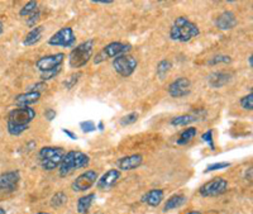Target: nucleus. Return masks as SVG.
<instances>
[{
	"mask_svg": "<svg viewBox=\"0 0 253 214\" xmlns=\"http://www.w3.org/2000/svg\"><path fill=\"white\" fill-rule=\"evenodd\" d=\"M36 110L32 107H17L10 110L6 119V129L10 136H20L29 128L36 118Z\"/></svg>",
	"mask_w": 253,
	"mask_h": 214,
	"instance_id": "f257e3e1",
	"label": "nucleus"
},
{
	"mask_svg": "<svg viewBox=\"0 0 253 214\" xmlns=\"http://www.w3.org/2000/svg\"><path fill=\"white\" fill-rule=\"evenodd\" d=\"M199 35H200L199 27L184 15L176 18L170 29L171 40L180 43H187Z\"/></svg>",
	"mask_w": 253,
	"mask_h": 214,
	"instance_id": "f03ea898",
	"label": "nucleus"
},
{
	"mask_svg": "<svg viewBox=\"0 0 253 214\" xmlns=\"http://www.w3.org/2000/svg\"><path fill=\"white\" fill-rule=\"evenodd\" d=\"M90 157L81 151H69L65 154L60 166H58V174L61 177H66L72 174L75 170L86 168L89 165Z\"/></svg>",
	"mask_w": 253,
	"mask_h": 214,
	"instance_id": "7ed1b4c3",
	"label": "nucleus"
},
{
	"mask_svg": "<svg viewBox=\"0 0 253 214\" xmlns=\"http://www.w3.org/2000/svg\"><path fill=\"white\" fill-rule=\"evenodd\" d=\"M95 48V41L87 40L71 49L69 55V65L71 69H80L91 60Z\"/></svg>",
	"mask_w": 253,
	"mask_h": 214,
	"instance_id": "20e7f679",
	"label": "nucleus"
},
{
	"mask_svg": "<svg viewBox=\"0 0 253 214\" xmlns=\"http://www.w3.org/2000/svg\"><path fill=\"white\" fill-rule=\"evenodd\" d=\"M65 150L62 147H42L38 152V159L42 169L46 171H53L58 169L63 156H65Z\"/></svg>",
	"mask_w": 253,
	"mask_h": 214,
	"instance_id": "39448f33",
	"label": "nucleus"
},
{
	"mask_svg": "<svg viewBox=\"0 0 253 214\" xmlns=\"http://www.w3.org/2000/svg\"><path fill=\"white\" fill-rule=\"evenodd\" d=\"M130 49H132V46L128 43L112 42V43L107 44L98 55L95 56L94 64L99 65L101 64V62H104L105 60H108V58H115L122 55H128V52H129Z\"/></svg>",
	"mask_w": 253,
	"mask_h": 214,
	"instance_id": "423d86ee",
	"label": "nucleus"
},
{
	"mask_svg": "<svg viewBox=\"0 0 253 214\" xmlns=\"http://www.w3.org/2000/svg\"><path fill=\"white\" fill-rule=\"evenodd\" d=\"M76 43V36L71 27H62L60 31L48 38V44L53 47H63V48H74Z\"/></svg>",
	"mask_w": 253,
	"mask_h": 214,
	"instance_id": "0eeeda50",
	"label": "nucleus"
},
{
	"mask_svg": "<svg viewBox=\"0 0 253 214\" xmlns=\"http://www.w3.org/2000/svg\"><path fill=\"white\" fill-rule=\"evenodd\" d=\"M137 66H138V61L130 55H122L113 58V69L123 78H129L130 75H133Z\"/></svg>",
	"mask_w": 253,
	"mask_h": 214,
	"instance_id": "6e6552de",
	"label": "nucleus"
},
{
	"mask_svg": "<svg viewBox=\"0 0 253 214\" xmlns=\"http://www.w3.org/2000/svg\"><path fill=\"white\" fill-rule=\"evenodd\" d=\"M229 185L224 177H214L213 180L205 182L204 185L200 186L199 194L204 198H214L223 195L228 190Z\"/></svg>",
	"mask_w": 253,
	"mask_h": 214,
	"instance_id": "1a4fd4ad",
	"label": "nucleus"
},
{
	"mask_svg": "<svg viewBox=\"0 0 253 214\" xmlns=\"http://www.w3.org/2000/svg\"><path fill=\"white\" fill-rule=\"evenodd\" d=\"M98 179H99L98 171H95V170L84 171L83 174L79 175V176L76 177V180H74V182H72V185H71L72 191H75V193H84V191L89 190L94 184H96Z\"/></svg>",
	"mask_w": 253,
	"mask_h": 214,
	"instance_id": "9d476101",
	"label": "nucleus"
},
{
	"mask_svg": "<svg viewBox=\"0 0 253 214\" xmlns=\"http://www.w3.org/2000/svg\"><path fill=\"white\" fill-rule=\"evenodd\" d=\"M20 181V174L18 170L6 171L0 175V193L10 194L14 193Z\"/></svg>",
	"mask_w": 253,
	"mask_h": 214,
	"instance_id": "9b49d317",
	"label": "nucleus"
},
{
	"mask_svg": "<svg viewBox=\"0 0 253 214\" xmlns=\"http://www.w3.org/2000/svg\"><path fill=\"white\" fill-rule=\"evenodd\" d=\"M63 61H65V53L58 52L55 53V55L40 57L36 61V67L40 70V73H46V71H49V70L61 67V65L63 64Z\"/></svg>",
	"mask_w": 253,
	"mask_h": 214,
	"instance_id": "f8f14e48",
	"label": "nucleus"
},
{
	"mask_svg": "<svg viewBox=\"0 0 253 214\" xmlns=\"http://www.w3.org/2000/svg\"><path fill=\"white\" fill-rule=\"evenodd\" d=\"M190 91H191V81L187 78H177L167 87V93L172 98H184L189 95Z\"/></svg>",
	"mask_w": 253,
	"mask_h": 214,
	"instance_id": "ddd939ff",
	"label": "nucleus"
},
{
	"mask_svg": "<svg viewBox=\"0 0 253 214\" xmlns=\"http://www.w3.org/2000/svg\"><path fill=\"white\" fill-rule=\"evenodd\" d=\"M122 174L118 169H110V170H108L100 179H98L96 186H98L99 190H109L110 188H113V186L118 182Z\"/></svg>",
	"mask_w": 253,
	"mask_h": 214,
	"instance_id": "4468645a",
	"label": "nucleus"
},
{
	"mask_svg": "<svg viewBox=\"0 0 253 214\" xmlns=\"http://www.w3.org/2000/svg\"><path fill=\"white\" fill-rule=\"evenodd\" d=\"M142 164H143V156L141 154L129 155L117 160V168L119 171H132L138 169Z\"/></svg>",
	"mask_w": 253,
	"mask_h": 214,
	"instance_id": "2eb2a0df",
	"label": "nucleus"
},
{
	"mask_svg": "<svg viewBox=\"0 0 253 214\" xmlns=\"http://www.w3.org/2000/svg\"><path fill=\"white\" fill-rule=\"evenodd\" d=\"M237 24H238V19H237L236 14L233 12H230V10H225L221 14H219L218 18L215 19L216 28L220 29V31L233 29Z\"/></svg>",
	"mask_w": 253,
	"mask_h": 214,
	"instance_id": "dca6fc26",
	"label": "nucleus"
},
{
	"mask_svg": "<svg viewBox=\"0 0 253 214\" xmlns=\"http://www.w3.org/2000/svg\"><path fill=\"white\" fill-rule=\"evenodd\" d=\"M164 199L165 193L162 189H151L150 191H147L146 194L142 197L141 200L143 204H147V206L156 208V207H158L164 202Z\"/></svg>",
	"mask_w": 253,
	"mask_h": 214,
	"instance_id": "f3484780",
	"label": "nucleus"
},
{
	"mask_svg": "<svg viewBox=\"0 0 253 214\" xmlns=\"http://www.w3.org/2000/svg\"><path fill=\"white\" fill-rule=\"evenodd\" d=\"M232 80V75L229 73H224V71H215L208 78V83L214 89H219V87L227 85L229 81Z\"/></svg>",
	"mask_w": 253,
	"mask_h": 214,
	"instance_id": "a211bd4d",
	"label": "nucleus"
},
{
	"mask_svg": "<svg viewBox=\"0 0 253 214\" xmlns=\"http://www.w3.org/2000/svg\"><path fill=\"white\" fill-rule=\"evenodd\" d=\"M41 94L35 91H27L23 94H18L14 98V103L17 107H31L32 104H36L40 101Z\"/></svg>",
	"mask_w": 253,
	"mask_h": 214,
	"instance_id": "6ab92c4d",
	"label": "nucleus"
},
{
	"mask_svg": "<svg viewBox=\"0 0 253 214\" xmlns=\"http://www.w3.org/2000/svg\"><path fill=\"white\" fill-rule=\"evenodd\" d=\"M43 26H36L35 28H32L23 40L24 46H33V44L38 43L43 35Z\"/></svg>",
	"mask_w": 253,
	"mask_h": 214,
	"instance_id": "aec40b11",
	"label": "nucleus"
},
{
	"mask_svg": "<svg viewBox=\"0 0 253 214\" xmlns=\"http://www.w3.org/2000/svg\"><path fill=\"white\" fill-rule=\"evenodd\" d=\"M96 199V194L95 193H90V194L84 195L78 200V212L80 214H87L90 208H91L92 203Z\"/></svg>",
	"mask_w": 253,
	"mask_h": 214,
	"instance_id": "412c9836",
	"label": "nucleus"
},
{
	"mask_svg": "<svg viewBox=\"0 0 253 214\" xmlns=\"http://www.w3.org/2000/svg\"><path fill=\"white\" fill-rule=\"evenodd\" d=\"M186 203V197L184 194H175L166 200L164 207V212H170L182 207Z\"/></svg>",
	"mask_w": 253,
	"mask_h": 214,
	"instance_id": "4be33fe9",
	"label": "nucleus"
},
{
	"mask_svg": "<svg viewBox=\"0 0 253 214\" xmlns=\"http://www.w3.org/2000/svg\"><path fill=\"white\" fill-rule=\"evenodd\" d=\"M196 121H198V116H194V114H181V116H177L171 119V126H173V127H185V126L191 125V123Z\"/></svg>",
	"mask_w": 253,
	"mask_h": 214,
	"instance_id": "5701e85b",
	"label": "nucleus"
},
{
	"mask_svg": "<svg viewBox=\"0 0 253 214\" xmlns=\"http://www.w3.org/2000/svg\"><path fill=\"white\" fill-rule=\"evenodd\" d=\"M196 133H198V130H196L195 127L186 128V129L182 130L181 134H180V137H178V139L176 141V143H177L178 146L187 145V143H190V142L195 138Z\"/></svg>",
	"mask_w": 253,
	"mask_h": 214,
	"instance_id": "b1692460",
	"label": "nucleus"
},
{
	"mask_svg": "<svg viewBox=\"0 0 253 214\" xmlns=\"http://www.w3.org/2000/svg\"><path fill=\"white\" fill-rule=\"evenodd\" d=\"M171 67H172V64H171V61L169 60H162L158 62L157 69H156V75L160 80H164L165 78L167 76V74L170 73Z\"/></svg>",
	"mask_w": 253,
	"mask_h": 214,
	"instance_id": "393cba45",
	"label": "nucleus"
},
{
	"mask_svg": "<svg viewBox=\"0 0 253 214\" xmlns=\"http://www.w3.org/2000/svg\"><path fill=\"white\" fill-rule=\"evenodd\" d=\"M67 203V195L65 191H57L53 197L51 198V207L52 208H60Z\"/></svg>",
	"mask_w": 253,
	"mask_h": 214,
	"instance_id": "a878e982",
	"label": "nucleus"
},
{
	"mask_svg": "<svg viewBox=\"0 0 253 214\" xmlns=\"http://www.w3.org/2000/svg\"><path fill=\"white\" fill-rule=\"evenodd\" d=\"M38 10H40V9H38L37 1H35V0H31V1H28V3H27L23 8L20 9L19 15L20 17H29V15L35 14V13L38 12Z\"/></svg>",
	"mask_w": 253,
	"mask_h": 214,
	"instance_id": "bb28decb",
	"label": "nucleus"
},
{
	"mask_svg": "<svg viewBox=\"0 0 253 214\" xmlns=\"http://www.w3.org/2000/svg\"><path fill=\"white\" fill-rule=\"evenodd\" d=\"M81 75H83V74H81L80 71H79V73L72 74V75H70L69 78L66 79V80L63 81V86L66 87L67 90H71L72 87H74L76 84H78L79 80H80V78H81Z\"/></svg>",
	"mask_w": 253,
	"mask_h": 214,
	"instance_id": "cd10ccee",
	"label": "nucleus"
},
{
	"mask_svg": "<svg viewBox=\"0 0 253 214\" xmlns=\"http://www.w3.org/2000/svg\"><path fill=\"white\" fill-rule=\"evenodd\" d=\"M239 103H241V107L243 108V109L251 112V110L253 109V93L252 91H251L250 94H247L246 96H243Z\"/></svg>",
	"mask_w": 253,
	"mask_h": 214,
	"instance_id": "c85d7f7f",
	"label": "nucleus"
},
{
	"mask_svg": "<svg viewBox=\"0 0 253 214\" xmlns=\"http://www.w3.org/2000/svg\"><path fill=\"white\" fill-rule=\"evenodd\" d=\"M138 113H135V112H132V113L126 114V116H124L123 118L121 119V125L123 126V127H126V126H130V125H134L135 122L138 121Z\"/></svg>",
	"mask_w": 253,
	"mask_h": 214,
	"instance_id": "c756f323",
	"label": "nucleus"
},
{
	"mask_svg": "<svg viewBox=\"0 0 253 214\" xmlns=\"http://www.w3.org/2000/svg\"><path fill=\"white\" fill-rule=\"evenodd\" d=\"M230 61H232V58H230V56H227V55H218V56H214V57L210 58V60L208 61V64H209V65L229 64Z\"/></svg>",
	"mask_w": 253,
	"mask_h": 214,
	"instance_id": "7c9ffc66",
	"label": "nucleus"
},
{
	"mask_svg": "<svg viewBox=\"0 0 253 214\" xmlns=\"http://www.w3.org/2000/svg\"><path fill=\"white\" fill-rule=\"evenodd\" d=\"M202 139L208 145V147L211 151L215 150V143L213 139V129H208L204 134L202 136Z\"/></svg>",
	"mask_w": 253,
	"mask_h": 214,
	"instance_id": "2f4dec72",
	"label": "nucleus"
},
{
	"mask_svg": "<svg viewBox=\"0 0 253 214\" xmlns=\"http://www.w3.org/2000/svg\"><path fill=\"white\" fill-rule=\"evenodd\" d=\"M61 73V67H57V69H53V70H49V71H46V73H41V81H46L52 80V79H55L58 74Z\"/></svg>",
	"mask_w": 253,
	"mask_h": 214,
	"instance_id": "473e14b6",
	"label": "nucleus"
},
{
	"mask_svg": "<svg viewBox=\"0 0 253 214\" xmlns=\"http://www.w3.org/2000/svg\"><path fill=\"white\" fill-rule=\"evenodd\" d=\"M230 164L229 162H215V164H211V165H208L207 169H205V174L207 172H211V171H216V170H221V169L229 168Z\"/></svg>",
	"mask_w": 253,
	"mask_h": 214,
	"instance_id": "72a5a7b5",
	"label": "nucleus"
},
{
	"mask_svg": "<svg viewBox=\"0 0 253 214\" xmlns=\"http://www.w3.org/2000/svg\"><path fill=\"white\" fill-rule=\"evenodd\" d=\"M80 128L84 133H91V132L96 129V126H95L92 121H84L80 123Z\"/></svg>",
	"mask_w": 253,
	"mask_h": 214,
	"instance_id": "f704fd0d",
	"label": "nucleus"
},
{
	"mask_svg": "<svg viewBox=\"0 0 253 214\" xmlns=\"http://www.w3.org/2000/svg\"><path fill=\"white\" fill-rule=\"evenodd\" d=\"M40 19H41V10H38V12H36L35 14L29 15V17L27 18L26 23H27V26L29 27V28H35L36 24L40 22Z\"/></svg>",
	"mask_w": 253,
	"mask_h": 214,
	"instance_id": "c9c22d12",
	"label": "nucleus"
},
{
	"mask_svg": "<svg viewBox=\"0 0 253 214\" xmlns=\"http://www.w3.org/2000/svg\"><path fill=\"white\" fill-rule=\"evenodd\" d=\"M46 89H47L46 83H43V81H40V83H37V84L29 86L28 91H35V93H40L41 94L42 91H44Z\"/></svg>",
	"mask_w": 253,
	"mask_h": 214,
	"instance_id": "e433bc0d",
	"label": "nucleus"
},
{
	"mask_svg": "<svg viewBox=\"0 0 253 214\" xmlns=\"http://www.w3.org/2000/svg\"><path fill=\"white\" fill-rule=\"evenodd\" d=\"M56 116H57V113H56V110L51 109V108H48V109L44 110V118H46L48 122L53 121V119L56 118Z\"/></svg>",
	"mask_w": 253,
	"mask_h": 214,
	"instance_id": "4c0bfd02",
	"label": "nucleus"
},
{
	"mask_svg": "<svg viewBox=\"0 0 253 214\" xmlns=\"http://www.w3.org/2000/svg\"><path fill=\"white\" fill-rule=\"evenodd\" d=\"M62 133L66 134V136L69 137L70 139H72V141H76V139H78V136H76V133L71 132L70 129H66V128H62Z\"/></svg>",
	"mask_w": 253,
	"mask_h": 214,
	"instance_id": "58836bf2",
	"label": "nucleus"
},
{
	"mask_svg": "<svg viewBox=\"0 0 253 214\" xmlns=\"http://www.w3.org/2000/svg\"><path fill=\"white\" fill-rule=\"evenodd\" d=\"M245 177H246V180H247V181H251V180H252V168L247 169Z\"/></svg>",
	"mask_w": 253,
	"mask_h": 214,
	"instance_id": "ea45409f",
	"label": "nucleus"
},
{
	"mask_svg": "<svg viewBox=\"0 0 253 214\" xmlns=\"http://www.w3.org/2000/svg\"><path fill=\"white\" fill-rule=\"evenodd\" d=\"M94 4H103V5H108V4H113V0H107V1H92Z\"/></svg>",
	"mask_w": 253,
	"mask_h": 214,
	"instance_id": "a19ab883",
	"label": "nucleus"
},
{
	"mask_svg": "<svg viewBox=\"0 0 253 214\" xmlns=\"http://www.w3.org/2000/svg\"><path fill=\"white\" fill-rule=\"evenodd\" d=\"M104 128H105V127H104V122L100 121V122H99V123H98V126H96V129L104 130Z\"/></svg>",
	"mask_w": 253,
	"mask_h": 214,
	"instance_id": "79ce46f5",
	"label": "nucleus"
},
{
	"mask_svg": "<svg viewBox=\"0 0 253 214\" xmlns=\"http://www.w3.org/2000/svg\"><path fill=\"white\" fill-rule=\"evenodd\" d=\"M252 55H250V57H248V64H250V67L252 69L253 67V60H252Z\"/></svg>",
	"mask_w": 253,
	"mask_h": 214,
	"instance_id": "37998d69",
	"label": "nucleus"
},
{
	"mask_svg": "<svg viewBox=\"0 0 253 214\" xmlns=\"http://www.w3.org/2000/svg\"><path fill=\"white\" fill-rule=\"evenodd\" d=\"M186 214H203L202 212H199V211H191V212H189V213H186Z\"/></svg>",
	"mask_w": 253,
	"mask_h": 214,
	"instance_id": "c03bdc74",
	"label": "nucleus"
},
{
	"mask_svg": "<svg viewBox=\"0 0 253 214\" xmlns=\"http://www.w3.org/2000/svg\"><path fill=\"white\" fill-rule=\"evenodd\" d=\"M3 31H4V26H3V23L0 22V35L3 33Z\"/></svg>",
	"mask_w": 253,
	"mask_h": 214,
	"instance_id": "a18cd8bd",
	"label": "nucleus"
},
{
	"mask_svg": "<svg viewBox=\"0 0 253 214\" xmlns=\"http://www.w3.org/2000/svg\"><path fill=\"white\" fill-rule=\"evenodd\" d=\"M36 214H49V213H47V212H38V213Z\"/></svg>",
	"mask_w": 253,
	"mask_h": 214,
	"instance_id": "49530a36",
	"label": "nucleus"
}]
</instances>
